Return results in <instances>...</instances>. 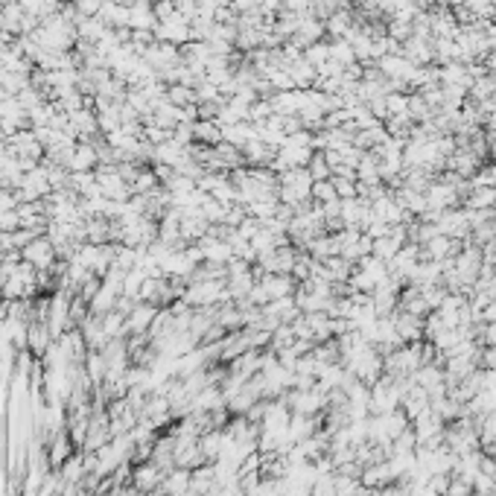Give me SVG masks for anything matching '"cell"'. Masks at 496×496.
Instances as JSON below:
<instances>
[{
  "instance_id": "cell-11",
  "label": "cell",
  "mask_w": 496,
  "mask_h": 496,
  "mask_svg": "<svg viewBox=\"0 0 496 496\" xmlns=\"http://www.w3.org/2000/svg\"><path fill=\"white\" fill-rule=\"evenodd\" d=\"M310 496H336V476L333 473L319 476L310 488Z\"/></svg>"
},
{
  "instance_id": "cell-3",
  "label": "cell",
  "mask_w": 496,
  "mask_h": 496,
  "mask_svg": "<svg viewBox=\"0 0 496 496\" xmlns=\"http://www.w3.org/2000/svg\"><path fill=\"white\" fill-rule=\"evenodd\" d=\"M438 231L444 234V237H449V239H456V237H464L470 231V219H467V210H444V214L438 216Z\"/></svg>"
},
{
  "instance_id": "cell-6",
  "label": "cell",
  "mask_w": 496,
  "mask_h": 496,
  "mask_svg": "<svg viewBox=\"0 0 496 496\" xmlns=\"http://www.w3.org/2000/svg\"><path fill=\"white\" fill-rule=\"evenodd\" d=\"M257 287L266 292L269 301H275V298H287L292 295V278L289 275H266Z\"/></svg>"
},
{
  "instance_id": "cell-13",
  "label": "cell",
  "mask_w": 496,
  "mask_h": 496,
  "mask_svg": "<svg viewBox=\"0 0 496 496\" xmlns=\"http://www.w3.org/2000/svg\"><path fill=\"white\" fill-rule=\"evenodd\" d=\"M312 196L319 199L321 205H324V202H333V199H339V196H336V187H333V182H327V178H324V182H315V184H312Z\"/></svg>"
},
{
  "instance_id": "cell-4",
  "label": "cell",
  "mask_w": 496,
  "mask_h": 496,
  "mask_svg": "<svg viewBox=\"0 0 496 496\" xmlns=\"http://www.w3.org/2000/svg\"><path fill=\"white\" fill-rule=\"evenodd\" d=\"M219 298H228V289H225L219 280H202V283H196V287H190V292H187L190 304H202V307L214 304V301H219Z\"/></svg>"
},
{
  "instance_id": "cell-8",
  "label": "cell",
  "mask_w": 496,
  "mask_h": 496,
  "mask_svg": "<svg viewBox=\"0 0 496 496\" xmlns=\"http://www.w3.org/2000/svg\"><path fill=\"white\" fill-rule=\"evenodd\" d=\"M289 435H292L295 444L304 441V438H310V435H315V420H312V415H292V420H289Z\"/></svg>"
},
{
  "instance_id": "cell-9",
  "label": "cell",
  "mask_w": 496,
  "mask_h": 496,
  "mask_svg": "<svg viewBox=\"0 0 496 496\" xmlns=\"http://www.w3.org/2000/svg\"><path fill=\"white\" fill-rule=\"evenodd\" d=\"M496 202V187H476L467 199V210H488Z\"/></svg>"
},
{
  "instance_id": "cell-12",
  "label": "cell",
  "mask_w": 496,
  "mask_h": 496,
  "mask_svg": "<svg viewBox=\"0 0 496 496\" xmlns=\"http://www.w3.org/2000/svg\"><path fill=\"white\" fill-rule=\"evenodd\" d=\"M473 493H476V496H493V493H496V479L479 470V473L473 476Z\"/></svg>"
},
{
  "instance_id": "cell-10",
  "label": "cell",
  "mask_w": 496,
  "mask_h": 496,
  "mask_svg": "<svg viewBox=\"0 0 496 496\" xmlns=\"http://www.w3.org/2000/svg\"><path fill=\"white\" fill-rule=\"evenodd\" d=\"M336 496H368L362 493V482L356 476H336Z\"/></svg>"
},
{
  "instance_id": "cell-16",
  "label": "cell",
  "mask_w": 496,
  "mask_h": 496,
  "mask_svg": "<svg viewBox=\"0 0 496 496\" xmlns=\"http://www.w3.org/2000/svg\"><path fill=\"white\" fill-rule=\"evenodd\" d=\"M333 187H336V196L339 199H356V187H353V182H351V178H336V182H333Z\"/></svg>"
},
{
  "instance_id": "cell-18",
  "label": "cell",
  "mask_w": 496,
  "mask_h": 496,
  "mask_svg": "<svg viewBox=\"0 0 496 496\" xmlns=\"http://www.w3.org/2000/svg\"><path fill=\"white\" fill-rule=\"evenodd\" d=\"M482 368H496V348L482 351Z\"/></svg>"
},
{
  "instance_id": "cell-15",
  "label": "cell",
  "mask_w": 496,
  "mask_h": 496,
  "mask_svg": "<svg viewBox=\"0 0 496 496\" xmlns=\"http://www.w3.org/2000/svg\"><path fill=\"white\" fill-rule=\"evenodd\" d=\"M447 496H473V485L467 479H449V488H447Z\"/></svg>"
},
{
  "instance_id": "cell-1",
  "label": "cell",
  "mask_w": 496,
  "mask_h": 496,
  "mask_svg": "<svg viewBox=\"0 0 496 496\" xmlns=\"http://www.w3.org/2000/svg\"><path fill=\"white\" fill-rule=\"evenodd\" d=\"M344 368H348L359 383L374 385V383L383 377V356L377 353V348H374V344H368V348H362L359 353H353L351 359H344Z\"/></svg>"
},
{
  "instance_id": "cell-14",
  "label": "cell",
  "mask_w": 496,
  "mask_h": 496,
  "mask_svg": "<svg viewBox=\"0 0 496 496\" xmlns=\"http://www.w3.org/2000/svg\"><path fill=\"white\" fill-rule=\"evenodd\" d=\"M330 173H333V170H330L327 158H310V178H315V182H324Z\"/></svg>"
},
{
  "instance_id": "cell-17",
  "label": "cell",
  "mask_w": 496,
  "mask_h": 496,
  "mask_svg": "<svg viewBox=\"0 0 496 496\" xmlns=\"http://www.w3.org/2000/svg\"><path fill=\"white\" fill-rule=\"evenodd\" d=\"M479 336H482V342H488L490 348H496V321H490L488 327L479 330Z\"/></svg>"
},
{
  "instance_id": "cell-7",
  "label": "cell",
  "mask_w": 496,
  "mask_h": 496,
  "mask_svg": "<svg viewBox=\"0 0 496 496\" xmlns=\"http://www.w3.org/2000/svg\"><path fill=\"white\" fill-rule=\"evenodd\" d=\"M388 482H394L392 476V467H388V461H380V464H371V467L362 470V485L377 490V488H385Z\"/></svg>"
},
{
  "instance_id": "cell-2",
  "label": "cell",
  "mask_w": 496,
  "mask_h": 496,
  "mask_svg": "<svg viewBox=\"0 0 496 496\" xmlns=\"http://www.w3.org/2000/svg\"><path fill=\"white\" fill-rule=\"evenodd\" d=\"M400 406V388L394 377H380L371 385V415H388Z\"/></svg>"
},
{
  "instance_id": "cell-5",
  "label": "cell",
  "mask_w": 496,
  "mask_h": 496,
  "mask_svg": "<svg viewBox=\"0 0 496 496\" xmlns=\"http://www.w3.org/2000/svg\"><path fill=\"white\" fill-rule=\"evenodd\" d=\"M394 327H397V336H400V342L406 344V342H420L424 339V319L420 315H412V312H400V315H394Z\"/></svg>"
}]
</instances>
